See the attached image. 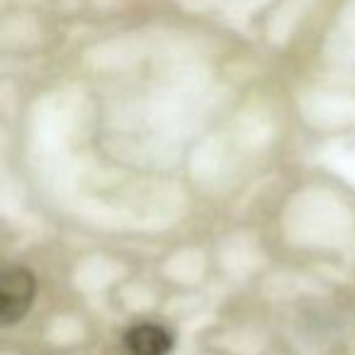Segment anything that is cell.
Instances as JSON below:
<instances>
[{
  "label": "cell",
  "mask_w": 355,
  "mask_h": 355,
  "mask_svg": "<svg viewBox=\"0 0 355 355\" xmlns=\"http://www.w3.org/2000/svg\"><path fill=\"white\" fill-rule=\"evenodd\" d=\"M37 282L27 268L10 266L0 277V321L3 326H12L30 311L35 302Z\"/></svg>",
  "instance_id": "obj_1"
},
{
  "label": "cell",
  "mask_w": 355,
  "mask_h": 355,
  "mask_svg": "<svg viewBox=\"0 0 355 355\" xmlns=\"http://www.w3.org/2000/svg\"><path fill=\"white\" fill-rule=\"evenodd\" d=\"M173 334L156 321L134 324L124 334V348L129 355H168L173 350Z\"/></svg>",
  "instance_id": "obj_2"
}]
</instances>
